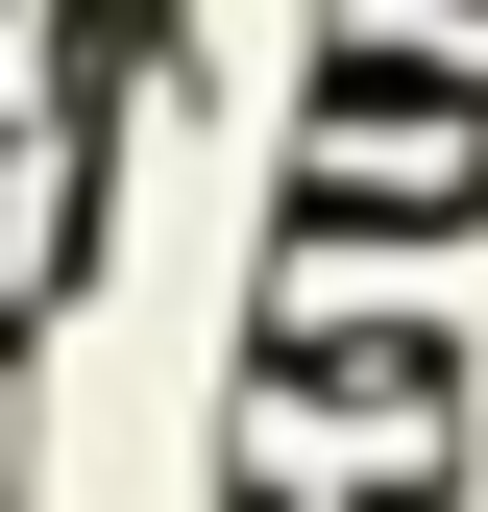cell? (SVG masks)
I'll list each match as a JSON object with an SVG mask.
<instances>
[{"label": "cell", "mask_w": 488, "mask_h": 512, "mask_svg": "<svg viewBox=\"0 0 488 512\" xmlns=\"http://www.w3.org/2000/svg\"><path fill=\"white\" fill-rule=\"evenodd\" d=\"M244 391H269V415H440L464 342H440V317H244Z\"/></svg>", "instance_id": "obj_1"}, {"label": "cell", "mask_w": 488, "mask_h": 512, "mask_svg": "<svg viewBox=\"0 0 488 512\" xmlns=\"http://www.w3.org/2000/svg\"><path fill=\"white\" fill-rule=\"evenodd\" d=\"M318 147H488V74L464 49H415V25H318Z\"/></svg>", "instance_id": "obj_2"}, {"label": "cell", "mask_w": 488, "mask_h": 512, "mask_svg": "<svg viewBox=\"0 0 488 512\" xmlns=\"http://www.w3.org/2000/svg\"><path fill=\"white\" fill-rule=\"evenodd\" d=\"M220 512H464V464H269V488H220Z\"/></svg>", "instance_id": "obj_3"}, {"label": "cell", "mask_w": 488, "mask_h": 512, "mask_svg": "<svg viewBox=\"0 0 488 512\" xmlns=\"http://www.w3.org/2000/svg\"><path fill=\"white\" fill-rule=\"evenodd\" d=\"M440 25H488V0H440Z\"/></svg>", "instance_id": "obj_4"}]
</instances>
